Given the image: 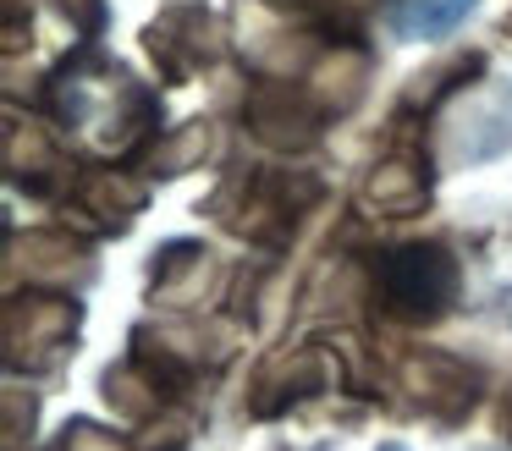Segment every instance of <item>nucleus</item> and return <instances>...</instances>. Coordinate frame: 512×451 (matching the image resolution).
Here are the masks:
<instances>
[{"label":"nucleus","mask_w":512,"mask_h":451,"mask_svg":"<svg viewBox=\"0 0 512 451\" xmlns=\"http://www.w3.org/2000/svg\"><path fill=\"white\" fill-rule=\"evenodd\" d=\"M463 292V264L446 242H397L369 270V297L397 325H441Z\"/></svg>","instance_id":"f257e3e1"},{"label":"nucleus","mask_w":512,"mask_h":451,"mask_svg":"<svg viewBox=\"0 0 512 451\" xmlns=\"http://www.w3.org/2000/svg\"><path fill=\"white\" fill-rule=\"evenodd\" d=\"M320 198L325 182L314 171H243L215 193V209L237 237L259 242V248H287Z\"/></svg>","instance_id":"f03ea898"},{"label":"nucleus","mask_w":512,"mask_h":451,"mask_svg":"<svg viewBox=\"0 0 512 451\" xmlns=\"http://www.w3.org/2000/svg\"><path fill=\"white\" fill-rule=\"evenodd\" d=\"M83 325V303L56 286H28L6 303V369L12 374H45L72 352Z\"/></svg>","instance_id":"7ed1b4c3"},{"label":"nucleus","mask_w":512,"mask_h":451,"mask_svg":"<svg viewBox=\"0 0 512 451\" xmlns=\"http://www.w3.org/2000/svg\"><path fill=\"white\" fill-rule=\"evenodd\" d=\"M243 121L265 149L281 154H303L320 143L325 132V105L314 99L309 83H292V77H259L243 99Z\"/></svg>","instance_id":"20e7f679"},{"label":"nucleus","mask_w":512,"mask_h":451,"mask_svg":"<svg viewBox=\"0 0 512 451\" xmlns=\"http://www.w3.org/2000/svg\"><path fill=\"white\" fill-rule=\"evenodd\" d=\"M342 385V363H336L331 347H292L281 358H270L254 380V396H248V413L254 418H276L287 407L309 402L320 391H336Z\"/></svg>","instance_id":"39448f33"},{"label":"nucleus","mask_w":512,"mask_h":451,"mask_svg":"<svg viewBox=\"0 0 512 451\" xmlns=\"http://www.w3.org/2000/svg\"><path fill=\"white\" fill-rule=\"evenodd\" d=\"M397 374L413 407L424 418H441V424H463L479 402V369H468L452 352H408Z\"/></svg>","instance_id":"423d86ee"},{"label":"nucleus","mask_w":512,"mask_h":451,"mask_svg":"<svg viewBox=\"0 0 512 451\" xmlns=\"http://www.w3.org/2000/svg\"><path fill=\"white\" fill-rule=\"evenodd\" d=\"M144 39L166 83H188L199 66L221 61V22L204 6H171L160 22L144 28Z\"/></svg>","instance_id":"0eeeda50"},{"label":"nucleus","mask_w":512,"mask_h":451,"mask_svg":"<svg viewBox=\"0 0 512 451\" xmlns=\"http://www.w3.org/2000/svg\"><path fill=\"white\" fill-rule=\"evenodd\" d=\"M358 198H364V209L380 220L419 215V209L430 204V165H424V154L397 149V154H386V160H375V171L364 176Z\"/></svg>","instance_id":"6e6552de"},{"label":"nucleus","mask_w":512,"mask_h":451,"mask_svg":"<svg viewBox=\"0 0 512 451\" xmlns=\"http://www.w3.org/2000/svg\"><path fill=\"white\" fill-rule=\"evenodd\" d=\"M6 171H12L17 187H28L34 198H56V193H72L78 187V171L72 160L56 149L45 127H6Z\"/></svg>","instance_id":"1a4fd4ad"},{"label":"nucleus","mask_w":512,"mask_h":451,"mask_svg":"<svg viewBox=\"0 0 512 451\" xmlns=\"http://www.w3.org/2000/svg\"><path fill=\"white\" fill-rule=\"evenodd\" d=\"M28 270V286H56L67 292L72 281H89V253L83 242H72L67 231H28L12 242V275Z\"/></svg>","instance_id":"9d476101"},{"label":"nucleus","mask_w":512,"mask_h":451,"mask_svg":"<svg viewBox=\"0 0 512 451\" xmlns=\"http://www.w3.org/2000/svg\"><path fill=\"white\" fill-rule=\"evenodd\" d=\"M72 198H78L83 215H100L105 231H127V226H133V215L144 209L149 187L133 182L127 171H78Z\"/></svg>","instance_id":"9b49d317"},{"label":"nucleus","mask_w":512,"mask_h":451,"mask_svg":"<svg viewBox=\"0 0 512 451\" xmlns=\"http://www.w3.org/2000/svg\"><path fill=\"white\" fill-rule=\"evenodd\" d=\"M303 83L314 88V99L325 105V116H342V110H353L358 99H364L369 55L353 50V44H336V50H325L320 61L309 66V77H303Z\"/></svg>","instance_id":"f8f14e48"},{"label":"nucleus","mask_w":512,"mask_h":451,"mask_svg":"<svg viewBox=\"0 0 512 451\" xmlns=\"http://www.w3.org/2000/svg\"><path fill=\"white\" fill-rule=\"evenodd\" d=\"M479 11V0H391L386 22L397 39H446Z\"/></svg>","instance_id":"ddd939ff"},{"label":"nucleus","mask_w":512,"mask_h":451,"mask_svg":"<svg viewBox=\"0 0 512 451\" xmlns=\"http://www.w3.org/2000/svg\"><path fill=\"white\" fill-rule=\"evenodd\" d=\"M210 154H215V121L199 116V121H182L166 138L149 143V171L155 176H188V171H199Z\"/></svg>","instance_id":"4468645a"},{"label":"nucleus","mask_w":512,"mask_h":451,"mask_svg":"<svg viewBox=\"0 0 512 451\" xmlns=\"http://www.w3.org/2000/svg\"><path fill=\"white\" fill-rule=\"evenodd\" d=\"M479 66H485V55L479 50H457V55H446V61H435L430 72H419L408 83V94H402V110H424V116H430L435 105H441V99H452L457 88L468 83V77H479Z\"/></svg>","instance_id":"2eb2a0df"},{"label":"nucleus","mask_w":512,"mask_h":451,"mask_svg":"<svg viewBox=\"0 0 512 451\" xmlns=\"http://www.w3.org/2000/svg\"><path fill=\"white\" fill-rule=\"evenodd\" d=\"M100 385H105V402H111L122 418H133V424H149L155 413H166V407H171L166 396H160V385L149 380V374L138 369L133 358L116 363V369H105V380H100Z\"/></svg>","instance_id":"dca6fc26"},{"label":"nucleus","mask_w":512,"mask_h":451,"mask_svg":"<svg viewBox=\"0 0 512 451\" xmlns=\"http://www.w3.org/2000/svg\"><path fill=\"white\" fill-rule=\"evenodd\" d=\"M210 275V253H204V242H171V248L155 253V292L160 297H188L193 286Z\"/></svg>","instance_id":"f3484780"},{"label":"nucleus","mask_w":512,"mask_h":451,"mask_svg":"<svg viewBox=\"0 0 512 451\" xmlns=\"http://www.w3.org/2000/svg\"><path fill=\"white\" fill-rule=\"evenodd\" d=\"M188 429H193V413H182V402H171L166 413L149 418L144 451H182V446H188Z\"/></svg>","instance_id":"a211bd4d"},{"label":"nucleus","mask_w":512,"mask_h":451,"mask_svg":"<svg viewBox=\"0 0 512 451\" xmlns=\"http://www.w3.org/2000/svg\"><path fill=\"white\" fill-rule=\"evenodd\" d=\"M34 424H39L34 391H23V385H6V446L17 451L28 435H34Z\"/></svg>","instance_id":"6ab92c4d"},{"label":"nucleus","mask_w":512,"mask_h":451,"mask_svg":"<svg viewBox=\"0 0 512 451\" xmlns=\"http://www.w3.org/2000/svg\"><path fill=\"white\" fill-rule=\"evenodd\" d=\"M61 451H133V446H127L122 435H111V429L78 418V424H67V435H61Z\"/></svg>","instance_id":"aec40b11"},{"label":"nucleus","mask_w":512,"mask_h":451,"mask_svg":"<svg viewBox=\"0 0 512 451\" xmlns=\"http://www.w3.org/2000/svg\"><path fill=\"white\" fill-rule=\"evenodd\" d=\"M56 6L67 11V22H72L78 33H89V39L105 28V0H56Z\"/></svg>","instance_id":"412c9836"},{"label":"nucleus","mask_w":512,"mask_h":451,"mask_svg":"<svg viewBox=\"0 0 512 451\" xmlns=\"http://www.w3.org/2000/svg\"><path fill=\"white\" fill-rule=\"evenodd\" d=\"M501 435H507V440H512V402H507V407H501Z\"/></svg>","instance_id":"4be33fe9"},{"label":"nucleus","mask_w":512,"mask_h":451,"mask_svg":"<svg viewBox=\"0 0 512 451\" xmlns=\"http://www.w3.org/2000/svg\"><path fill=\"white\" fill-rule=\"evenodd\" d=\"M380 451H408V446H397V440H386V446H380Z\"/></svg>","instance_id":"5701e85b"}]
</instances>
